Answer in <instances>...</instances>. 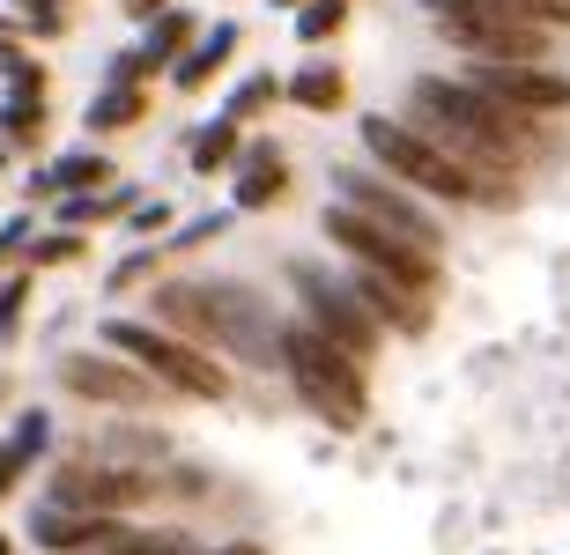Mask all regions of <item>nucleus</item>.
Instances as JSON below:
<instances>
[{"mask_svg":"<svg viewBox=\"0 0 570 555\" xmlns=\"http://www.w3.org/2000/svg\"><path fill=\"white\" fill-rule=\"evenodd\" d=\"M407 127H423L438 149L460 156L466 171L504 178V186H511V171H519V149H527L533 119H527V111L489 105L482 89H466V82L423 75V82H415V119H407Z\"/></svg>","mask_w":570,"mask_h":555,"instance_id":"nucleus-1","label":"nucleus"},{"mask_svg":"<svg viewBox=\"0 0 570 555\" xmlns=\"http://www.w3.org/2000/svg\"><path fill=\"white\" fill-rule=\"evenodd\" d=\"M156 319L164 326H186V341H208V348H237L245 364H275V319L253 289L237 281H170L156 297Z\"/></svg>","mask_w":570,"mask_h":555,"instance_id":"nucleus-2","label":"nucleus"},{"mask_svg":"<svg viewBox=\"0 0 570 555\" xmlns=\"http://www.w3.org/2000/svg\"><path fill=\"white\" fill-rule=\"evenodd\" d=\"M363 149L379 156L385 171L401 178V186L415 192H438V200H482V208H497V200H511L504 178H482L466 171L452 149H438L423 127H407V119H363Z\"/></svg>","mask_w":570,"mask_h":555,"instance_id":"nucleus-3","label":"nucleus"},{"mask_svg":"<svg viewBox=\"0 0 570 555\" xmlns=\"http://www.w3.org/2000/svg\"><path fill=\"white\" fill-rule=\"evenodd\" d=\"M275 356L289 364L296 400H312L318 423L363 429V400H371V385H363V364L348 356V348H334L312 319H296V326H275Z\"/></svg>","mask_w":570,"mask_h":555,"instance_id":"nucleus-4","label":"nucleus"},{"mask_svg":"<svg viewBox=\"0 0 570 555\" xmlns=\"http://www.w3.org/2000/svg\"><path fill=\"white\" fill-rule=\"evenodd\" d=\"M326 237L356 259L363 275H385L401 289H415V297H438V252L401 230H385V222H371L363 208H326Z\"/></svg>","mask_w":570,"mask_h":555,"instance_id":"nucleus-5","label":"nucleus"},{"mask_svg":"<svg viewBox=\"0 0 570 555\" xmlns=\"http://www.w3.org/2000/svg\"><path fill=\"white\" fill-rule=\"evenodd\" d=\"M105 341L119 348V356H134V364H141L156 385H178L186 400H223V393H230V378H223V364H215L208 348H200V341H178V334H164V326L111 319Z\"/></svg>","mask_w":570,"mask_h":555,"instance_id":"nucleus-6","label":"nucleus"},{"mask_svg":"<svg viewBox=\"0 0 570 555\" xmlns=\"http://www.w3.org/2000/svg\"><path fill=\"white\" fill-rule=\"evenodd\" d=\"M289 281H296V297H304V311H312V326H318V334H326L334 348H348L356 364H371V356H379L385 326L363 311V297L348 289V281H334L326 267H312V259H296Z\"/></svg>","mask_w":570,"mask_h":555,"instance_id":"nucleus-7","label":"nucleus"},{"mask_svg":"<svg viewBox=\"0 0 570 555\" xmlns=\"http://www.w3.org/2000/svg\"><path fill=\"white\" fill-rule=\"evenodd\" d=\"M460 82L482 89L489 105L527 111V119H556V111H570V82H563V75H549L541 60H474Z\"/></svg>","mask_w":570,"mask_h":555,"instance_id":"nucleus-8","label":"nucleus"},{"mask_svg":"<svg viewBox=\"0 0 570 555\" xmlns=\"http://www.w3.org/2000/svg\"><path fill=\"white\" fill-rule=\"evenodd\" d=\"M334 192H341V208H363L371 222H385V230H401V237H415V245H430L438 252V222H430V208H423V192L415 186H401L393 171H341L334 178Z\"/></svg>","mask_w":570,"mask_h":555,"instance_id":"nucleus-9","label":"nucleus"},{"mask_svg":"<svg viewBox=\"0 0 570 555\" xmlns=\"http://www.w3.org/2000/svg\"><path fill=\"white\" fill-rule=\"evenodd\" d=\"M444 44H460L466 60H549V38L541 22H511V16H438Z\"/></svg>","mask_w":570,"mask_h":555,"instance_id":"nucleus-10","label":"nucleus"},{"mask_svg":"<svg viewBox=\"0 0 570 555\" xmlns=\"http://www.w3.org/2000/svg\"><path fill=\"white\" fill-rule=\"evenodd\" d=\"M156 496V482L148 474H127V467H60L52 474V504H67V512H134V504H148Z\"/></svg>","mask_w":570,"mask_h":555,"instance_id":"nucleus-11","label":"nucleus"},{"mask_svg":"<svg viewBox=\"0 0 570 555\" xmlns=\"http://www.w3.org/2000/svg\"><path fill=\"white\" fill-rule=\"evenodd\" d=\"M60 385L75 393V400H105V407H148V400H156L141 370L111 364V356H67V364H60Z\"/></svg>","mask_w":570,"mask_h":555,"instance_id":"nucleus-12","label":"nucleus"},{"mask_svg":"<svg viewBox=\"0 0 570 555\" xmlns=\"http://www.w3.org/2000/svg\"><path fill=\"white\" fill-rule=\"evenodd\" d=\"M348 289L363 297V311H371L379 326L393 319L401 334H423V326H430V297H415V289H401V281H385V275H363V267H356V275H348Z\"/></svg>","mask_w":570,"mask_h":555,"instance_id":"nucleus-13","label":"nucleus"},{"mask_svg":"<svg viewBox=\"0 0 570 555\" xmlns=\"http://www.w3.org/2000/svg\"><path fill=\"white\" fill-rule=\"evenodd\" d=\"M38 541L45 548H105V541H119V518L111 512H52V518H38Z\"/></svg>","mask_w":570,"mask_h":555,"instance_id":"nucleus-14","label":"nucleus"},{"mask_svg":"<svg viewBox=\"0 0 570 555\" xmlns=\"http://www.w3.org/2000/svg\"><path fill=\"white\" fill-rule=\"evenodd\" d=\"M282 97H289V105H304V111H341V105H348V75H341V67H326V60H312L304 75H289V82H282Z\"/></svg>","mask_w":570,"mask_h":555,"instance_id":"nucleus-15","label":"nucleus"},{"mask_svg":"<svg viewBox=\"0 0 570 555\" xmlns=\"http://www.w3.org/2000/svg\"><path fill=\"white\" fill-rule=\"evenodd\" d=\"M282 186H289L282 149H253L245 156V178H237V208H267V200H282Z\"/></svg>","mask_w":570,"mask_h":555,"instance_id":"nucleus-16","label":"nucleus"},{"mask_svg":"<svg viewBox=\"0 0 570 555\" xmlns=\"http://www.w3.org/2000/svg\"><path fill=\"white\" fill-rule=\"evenodd\" d=\"M230 52H237V22H215L208 38H200V52H186V60H178V89H200L215 67H230Z\"/></svg>","mask_w":570,"mask_h":555,"instance_id":"nucleus-17","label":"nucleus"},{"mask_svg":"<svg viewBox=\"0 0 570 555\" xmlns=\"http://www.w3.org/2000/svg\"><path fill=\"white\" fill-rule=\"evenodd\" d=\"M193 38V16H178V8H170L164 22H156V30H148V52H134L127 67H119V75H141V67H164L170 52H178V44Z\"/></svg>","mask_w":570,"mask_h":555,"instance_id":"nucleus-18","label":"nucleus"},{"mask_svg":"<svg viewBox=\"0 0 570 555\" xmlns=\"http://www.w3.org/2000/svg\"><path fill=\"white\" fill-rule=\"evenodd\" d=\"M230 156H237V119H215L200 141H193V171H230Z\"/></svg>","mask_w":570,"mask_h":555,"instance_id":"nucleus-19","label":"nucleus"},{"mask_svg":"<svg viewBox=\"0 0 570 555\" xmlns=\"http://www.w3.org/2000/svg\"><path fill=\"white\" fill-rule=\"evenodd\" d=\"M141 89H111V97H97V105H89V127L97 133H111V127H134V119H141Z\"/></svg>","mask_w":570,"mask_h":555,"instance_id":"nucleus-20","label":"nucleus"},{"mask_svg":"<svg viewBox=\"0 0 570 555\" xmlns=\"http://www.w3.org/2000/svg\"><path fill=\"white\" fill-rule=\"evenodd\" d=\"M341 22H348V0H312V8L296 16V38H304V44H318V38H334Z\"/></svg>","mask_w":570,"mask_h":555,"instance_id":"nucleus-21","label":"nucleus"},{"mask_svg":"<svg viewBox=\"0 0 570 555\" xmlns=\"http://www.w3.org/2000/svg\"><path fill=\"white\" fill-rule=\"evenodd\" d=\"M275 97H282V82H275V75H253V82H245V89L230 97V111H223V119H237V127H245V119H259V111L275 105Z\"/></svg>","mask_w":570,"mask_h":555,"instance_id":"nucleus-22","label":"nucleus"},{"mask_svg":"<svg viewBox=\"0 0 570 555\" xmlns=\"http://www.w3.org/2000/svg\"><path fill=\"white\" fill-rule=\"evenodd\" d=\"M134 208V192H105V200H67V222H105V215Z\"/></svg>","mask_w":570,"mask_h":555,"instance_id":"nucleus-23","label":"nucleus"},{"mask_svg":"<svg viewBox=\"0 0 570 555\" xmlns=\"http://www.w3.org/2000/svg\"><path fill=\"white\" fill-rule=\"evenodd\" d=\"M105 178H111L105 156H67L60 163V186H105Z\"/></svg>","mask_w":570,"mask_h":555,"instance_id":"nucleus-24","label":"nucleus"},{"mask_svg":"<svg viewBox=\"0 0 570 555\" xmlns=\"http://www.w3.org/2000/svg\"><path fill=\"white\" fill-rule=\"evenodd\" d=\"M215 230H230V215H193V222H186L178 237H170V245L186 252V245H200V237H215Z\"/></svg>","mask_w":570,"mask_h":555,"instance_id":"nucleus-25","label":"nucleus"},{"mask_svg":"<svg viewBox=\"0 0 570 555\" xmlns=\"http://www.w3.org/2000/svg\"><path fill=\"white\" fill-rule=\"evenodd\" d=\"M148 267H156V252H134V259H127V267H119V275H111V281H105V289H134V281H141V275H148Z\"/></svg>","mask_w":570,"mask_h":555,"instance_id":"nucleus-26","label":"nucleus"},{"mask_svg":"<svg viewBox=\"0 0 570 555\" xmlns=\"http://www.w3.org/2000/svg\"><path fill=\"white\" fill-rule=\"evenodd\" d=\"M38 445H45V415H30V423L16 429V459H22V452H38Z\"/></svg>","mask_w":570,"mask_h":555,"instance_id":"nucleus-27","label":"nucleus"},{"mask_svg":"<svg viewBox=\"0 0 570 555\" xmlns=\"http://www.w3.org/2000/svg\"><path fill=\"white\" fill-rule=\"evenodd\" d=\"M164 222H170V208H164V200H148V208H134V230H164Z\"/></svg>","mask_w":570,"mask_h":555,"instance_id":"nucleus-28","label":"nucleus"},{"mask_svg":"<svg viewBox=\"0 0 570 555\" xmlns=\"http://www.w3.org/2000/svg\"><path fill=\"white\" fill-rule=\"evenodd\" d=\"M16 304H22V281H8V289H0V326L16 319Z\"/></svg>","mask_w":570,"mask_h":555,"instance_id":"nucleus-29","label":"nucleus"},{"mask_svg":"<svg viewBox=\"0 0 570 555\" xmlns=\"http://www.w3.org/2000/svg\"><path fill=\"white\" fill-rule=\"evenodd\" d=\"M16 467H22L16 452H0V489H8V482H16Z\"/></svg>","mask_w":570,"mask_h":555,"instance_id":"nucleus-30","label":"nucleus"},{"mask_svg":"<svg viewBox=\"0 0 570 555\" xmlns=\"http://www.w3.org/2000/svg\"><path fill=\"white\" fill-rule=\"evenodd\" d=\"M215 555H267V548H253V541H237V548H215Z\"/></svg>","mask_w":570,"mask_h":555,"instance_id":"nucleus-31","label":"nucleus"},{"mask_svg":"<svg viewBox=\"0 0 570 555\" xmlns=\"http://www.w3.org/2000/svg\"><path fill=\"white\" fill-rule=\"evenodd\" d=\"M275 8H296V0H275Z\"/></svg>","mask_w":570,"mask_h":555,"instance_id":"nucleus-32","label":"nucleus"},{"mask_svg":"<svg viewBox=\"0 0 570 555\" xmlns=\"http://www.w3.org/2000/svg\"><path fill=\"white\" fill-rule=\"evenodd\" d=\"M0 555H8V541H0Z\"/></svg>","mask_w":570,"mask_h":555,"instance_id":"nucleus-33","label":"nucleus"}]
</instances>
